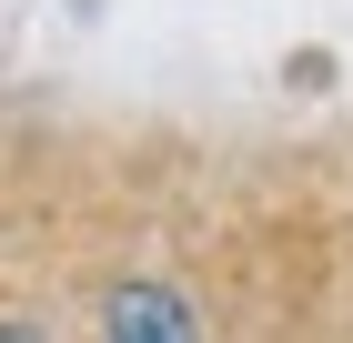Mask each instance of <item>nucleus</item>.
<instances>
[{"mask_svg": "<svg viewBox=\"0 0 353 343\" xmlns=\"http://www.w3.org/2000/svg\"><path fill=\"white\" fill-rule=\"evenodd\" d=\"M101 333L111 343H202V333H192V303L172 283H121L101 303Z\"/></svg>", "mask_w": 353, "mask_h": 343, "instance_id": "obj_1", "label": "nucleus"}]
</instances>
